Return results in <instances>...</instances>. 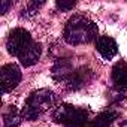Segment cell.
Masks as SVG:
<instances>
[{
	"instance_id": "cell-1",
	"label": "cell",
	"mask_w": 127,
	"mask_h": 127,
	"mask_svg": "<svg viewBox=\"0 0 127 127\" xmlns=\"http://www.w3.org/2000/svg\"><path fill=\"white\" fill-rule=\"evenodd\" d=\"M97 36V26L87 17L73 15L64 26L63 37L69 45L90 43Z\"/></svg>"
},
{
	"instance_id": "cell-2",
	"label": "cell",
	"mask_w": 127,
	"mask_h": 127,
	"mask_svg": "<svg viewBox=\"0 0 127 127\" xmlns=\"http://www.w3.org/2000/svg\"><path fill=\"white\" fill-rule=\"evenodd\" d=\"M55 103H57L55 93H52L48 88L36 90L27 97V100L24 103V108L21 109V115L27 121H34L42 114L52 109L55 106Z\"/></svg>"
},
{
	"instance_id": "cell-3",
	"label": "cell",
	"mask_w": 127,
	"mask_h": 127,
	"mask_svg": "<svg viewBox=\"0 0 127 127\" xmlns=\"http://www.w3.org/2000/svg\"><path fill=\"white\" fill-rule=\"evenodd\" d=\"M52 120L64 127H85L88 121V111L72 105H58L52 111Z\"/></svg>"
},
{
	"instance_id": "cell-4",
	"label": "cell",
	"mask_w": 127,
	"mask_h": 127,
	"mask_svg": "<svg viewBox=\"0 0 127 127\" xmlns=\"http://www.w3.org/2000/svg\"><path fill=\"white\" fill-rule=\"evenodd\" d=\"M32 43V36L24 29H14L6 40V48L11 55L20 57Z\"/></svg>"
},
{
	"instance_id": "cell-5",
	"label": "cell",
	"mask_w": 127,
	"mask_h": 127,
	"mask_svg": "<svg viewBox=\"0 0 127 127\" xmlns=\"http://www.w3.org/2000/svg\"><path fill=\"white\" fill-rule=\"evenodd\" d=\"M0 76H2V91L9 93L12 91L21 81V70L18 66L12 64H5L0 70Z\"/></svg>"
},
{
	"instance_id": "cell-6",
	"label": "cell",
	"mask_w": 127,
	"mask_h": 127,
	"mask_svg": "<svg viewBox=\"0 0 127 127\" xmlns=\"http://www.w3.org/2000/svg\"><path fill=\"white\" fill-rule=\"evenodd\" d=\"M93 78V73L90 69L87 67H79V69H75L72 72V75L69 76V79L64 82V87L67 90H72V91H76V90H81L82 87H85Z\"/></svg>"
},
{
	"instance_id": "cell-7",
	"label": "cell",
	"mask_w": 127,
	"mask_h": 127,
	"mask_svg": "<svg viewBox=\"0 0 127 127\" xmlns=\"http://www.w3.org/2000/svg\"><path fill=\"white\" fill-rule=\"evenodd\" d=\"M73 70H75V67L67 58H58L52 66V78H54V81L64 85V82L69 79V76L72 75Z\"/></svg>"
},
{
	"instance_id": "cell-8",
	"label": "cell",
	"mask_w": 127,
	"mask_h": 127,
	"mask_svg": "<svg viewBox=\"0 0 127 127\" xmlns=\"http://www.w3.org/2000/svg\"><path fill=\"white\" fill-rule=\"evenodd\" d=\"M96 49L99 51V54L106 58V60H111L117 55L118 52V45L117 42L109 37V36H99L97 40H96Z\"/></svg>"
},
{
	"instance_id": "cell-9",
	"label": "cell",
	"mask_w": 127,
	"mask_h": 127,
	"mask_svg": "<svg viewBox=\"0 0 127 127\" xmlns=\"http://www.w3.org/2000/svg\"><path fill=\"white\" fill-rule=\"evenodd\" d=\"M112 82L118 91H127V63L118 61L112 67Z\"/></svg>"
},
{
	"instance_id": "cell-10",
	"label": "cell",
	"mask_w": 127,
	"mask_h": 127,
	"mask_svg": "<svg viewBox=\"0 0 127 127\" xmlns=\"http://www.w3.org/2000/svg\"><path fill=\"white\" fill-rule=\"evenodd\" d=\"M40 54H42V46H40V43L32 42L30 46H29L18 58H20V63H21L24 67H30V66L36 64V63L39 61Z\"/></svg>"
},
{
	"instance_id": "cell-11",
	"label": "cell",
	"mask_w": 127,
	"mask_h": 127,
	"mask_svg": "<svg viewBox=\"0 0 127 127\" xmlns=\"http://www.w3.org/2000/svg\"><path fill=\"white\" fill-rule=\"evenodd\" d=\"M118 118V112L117 111H105V112H100L99 115H96L94 120H91L87 127H109L115 120Z\"/></svg>"
},
{
	"instance_id": "cell-12",
	"label": "cell",
	"mask_w": 127,
	"mask_h": 127,
	"mask_svg": "<svg viewBox=\"0 0 127 127\" xmlns=\"http://www.w3.org/2000/svg\"><path fill=\"white\" fill-rule=\"evenodd\" d=\"M23 120L21 112H18L15 106H9L3 112V127H20Z\"/></svg>"
},
{
	"instance_id": "cell-13",
	"label": "cell",
	"mask_w": 127,
	"mask_h": 127,
	"mask_svg": "<svg viewBox=\"0 0 127 127\" xmlns=\"http://www.w3.org/2000/svg\"><path fill=\"white\" fill-rule=\"evenodd\" d=\"M43 3L45 2H30L29 5H27V8L26 9H23V17H26V18H30V17H33L34 14H37V11H39V8L40 6H43Z\"/></svg>"
},
{
	"instance_id": "cell-14",
	"label": "cell",
	"mask_w": 127,
	"mask_h": 127,
	"mask_svg": "<svg viewBox=\"0 0 127 127\" xmlns=\"http://www.w3.org/2000/svg\"><path fill=\"white\" fill-rule=\"evenodd\" d=\"M76 3L75 2H64V0H58V2H55V6L60 9V11H70Z\"/></svg>"
},
{
	"instance_id": "cell-15",
	"label": "cell",
	"mask_w": 127,
	"mask_h": 127,
	"mask_svg": "<svg viewBox=\"0 0 127 127\" xmlns=\"http://www.w3.org/2000/svg\"><path fill=\"white\" fill-rule=\"evenodd\" d=\"M0 5H2V9H0V12H2V14H6L8 9L12 6V2H8V0H2V2H0Z\"/></svg>"
},
{
	"instance_id": "cell-16",
	"label": "cell",
	"mask_w": 127,
	"mask_h": 127,
	"mask_svg": "<svg viewBox=\"0 0 127 127\" xmlns=\"http://www.w3.org/2000/svg\"><path fill=\"white\" fill-rule=\"evenodd\" d=\"M121 127H127V121H124V123H121Z\"/></svg>"
}]
</instances>
